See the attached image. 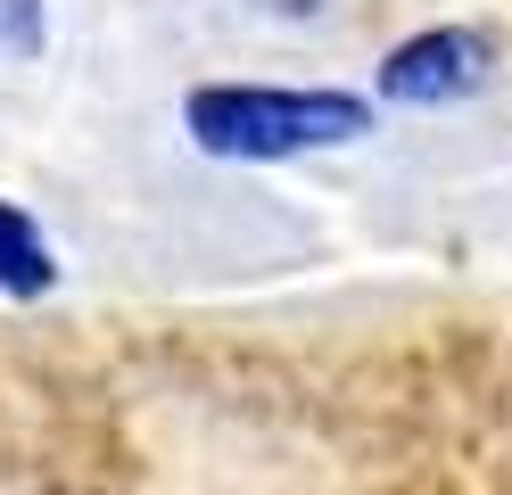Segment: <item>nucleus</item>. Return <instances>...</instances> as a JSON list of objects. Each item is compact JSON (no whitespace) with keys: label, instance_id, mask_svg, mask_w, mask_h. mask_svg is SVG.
Returning a JSON list of instances; mask_svg holds the SVG:
<instances>
[{"label":"nucleus","instance_id":"obj_2","mask_svg":"<svg viewBox=\"0 0 512 495\" xmlns=\"http://www.w3.org/2000/svg\"><path fill=\"white\" fill-rule=\"evenodd\" d=\"M496 75V42L479 25H422L380 58V99L389 108H455Z\"/></svg>","mask_w":512,"mask_h":495},{"label":"nucleus","instance_id":"obj_3","mask_svg":"<svg viewBox=\"0 0 512 495\" xmlns=\"http://www.w3.org/2000/svg\"><path fill=\"white\" fill-rule=\"evenodd\" d=\"M58 289V256L42 240V223L17 207V198H0V297H17V306H34V297Z\"/></svg>","mask_w":512,"mask_h":495},{"label":"nucleus","instance_id":"obj_4","mask_svg":"<svg viewBox=\"0 0 512 495\" xmlns=\"http://www.w3.org/2000/svg\"><path fill=\"white\" fill-rule=\"evenodd\" d=\"M50 42V9L42 0H0V58H34Z\"/></svg>","mask_w":512,"mask_h":495},{"label":"nucleus","instance_id":"obj_1","mask_svg":"<svg viewBox=\"0 0 512 495\" xmlns=\"http://www.w3.org/2000/svg\"><path fill=\"white\" fill-rule=\"evenodd\" d=\"M182 132L207 157L281 165L314 149H356L372 132V99L331 83H199L182 99Z\"/></svg>","mask_w":512,"mask_h":495},{"label":"nucleus","instance_id":"obj_5","mask_svg":"<svg viewBox=\"0 0 512 495\" xmlns=\"http://www.w3.org/2000/svg\"><path fill=\"white\" fill-rule=\"evenodd\" d=\"M265 9H281V17H314L323 0H265Z\"/></svg>","mask_w":512,"mask_h":495}]
</instances>
